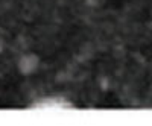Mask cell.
<instances>
[{"label": "cell", "mask_w": 152, "mask_h": 126, "mask_svg": "<svg viewBox=\"0 0 152 126\" xmlns=\"http://www.w3.org/2000/svg\"><path fill=\"white\" fill-rule=\"evenodd\" d=\"M73 105L69 100L62 99V97H46V99H40L35 103L31 105L32 109H67L72 108Z\"/></svg>", "instance_id": "6da1fadb"}]
</instances>
